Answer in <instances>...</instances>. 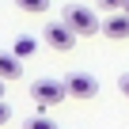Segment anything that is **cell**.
Returning <instances> with one entry per match:
<instances>
[{
  "label": "cell",
  "mask_w": 129,
  "mask_h": 129,
  "mask_svg": "<svg viewBox=\"0 0 129 129\" xmlns=\"http://www.w3.org/2000/svg\"><path fill=\"white\" fill-rule=\"evenodd\" d=\"M15 4H19L23 12H30V15H42V12H49V0H15Z\"/></svg>",
  "instance_id": "9c48e42d"
},
{
  "label": "cell",
  "mask_w": 129,
  "mask_h": 129,
  "mask_svg": "<svg viewBox=\"0 0 129 129\" xmlns=\"http://www.w3.org/2000/svg\"><path fill=\"white\" fill-rule=\"evenodd\" d=\"M8 121H12V106H8V103H0V125H8Z\"/></svg>",
  "instance_id": "8fae6325"
},
{
  "label": "cell",
  "mask_w": 129,
  "mask_h": 129,
  "mask_svg": "<svg viewBox=\"0 0 129 129\" xmlns=\"http://www.w3.org/2000/svg\"><path fill=\"white\" fill-rule=\"evenodd\" d=\"M23 76V61L12 49H0V80H19Z\"/></svg>",
  "instance_id": "5b68a950"
},
{
  "label": "cell",
  "mask_w": 129,
  "mask_h": 129,
  "mask_svg": "<svg viewBox=\"0 0 129 129\" xmlns=\"http://www.w3.org/2000/svg\"><path fill=\"white\" fill-rule=\"evenodd\" d=\"M121 12H125V15H129V0H125V8H121Z\"/></svg>",
  "instance_id": "5bb4252c"
},
{
  "label": "cell",
  "mask_w": 129,
  "mask_h": 129,
  "mask_svg": "<svg viewBox=\"0 0 129 129\" xmlns=\"http://www.w3.org/2000/svg\"><path fill=\"white\" fill-rule=\"evenodd\" d=\"M103 30H106V38H129V15H125V12H118V15H106Z\"/></svg>",
  "instance_id": "8992f818"
},
{
  "label": "cell",
  "mask_w": 129,
  "mask_h": 129,
  "mask_svg": "<svg viewBox=\"0 0 129 129\" xmlns=\"http://www.w3.org/2000/svg\"><path fill=\"white\" fill-rule=\"evenodd\" d=\"M23 129H61L53 118H46V114H34V118H27L23 121Z\"/></svg>",
  "instance_id": "ba28073f"
},
{
  "label": "cell",
  "mask_w": 129,
  "mask_h": 129,
  "mask_svg": "<svg viewBox=\"0 0 129 129\" xmlns=\"http://www.w3.org/2000/svg\"><path fill=\"white\" fill-rule=\"evenodd\" d=\"M64 95H69V87H64V80H53V76H38L30 84V99L46 110V106H57Z\"/></svg>",
  "instance_id": "7a4b0ae2"
},
{
  "label": "cell",
  "mask_w": 129,
  "mask_h": 129,
  "mask_svg": "<svg viewBox=\"0 0 129 129\" xmlns=\"http://www.w3.org/2000/svg\"><path fill=\"white\" fill-rule=\"evenodd\" d=\"M64 87H69V95H76V99H91V95H99V80L91 76V72H69L64 76Z\"/></svg>",
  "instance_id": "3957f363"
},
{
  "label": "cell",
  "mask_w": 129,
  "mask_h": 129,
  "mask_svg": "<svg viewBox=\"0 0 129 129\" xmlns=\"http://www.w3.org/2000/svg\"><path fill=\"white\" fill-rule=\"evenodd\" d=\"M0 95H4V80H0ZM0 103H4V99H0Z\"/></svg>",
  "instance_id": "4fadbf2b"
},
{
  "label": "cell",
  "mask_w": 129,
  "mask_h": 129,
  "mask_svg": "<svg viewBox=\"0 0 129 129\" xmlns=\"http://www.w3.org/2000/svg\"><path fill=\"white\" fill-rule=\"evenodd\" d=\"M46 46L49 49H57V53H69L72 46H76V34L69 30V27H64V23H46Z\"/></svg>",
  "instance_id": "277c9868"
},
{
  "label": "cell",
  "mask_w": 129,
  "mask_h": 129,
  "mask_svg": "<svg viewBox=\"0 0 129 129\" xmlns=\"http://www.w3.org/2000/svg\"><path fill=\"white\" fill-rule=\"evenodd\" d=\"M118 91L129 99V72H121V76H118Z\"/></svg>",
  "instance_id": "30bf717a"
},
{
  "label": "cell",
  "mask_w": 129,
  "mask_h": 129,
  "mask_svg": "<svg viewBox=\"0 0 129 129\" xmlns=\"http://www.w3.org/2000/svg\"><path fill=\"white\" fill-rule=\"evenodd\" d=\"M34 49H38V42H34L30 34H23V38H15V46H12V53H15L19 61H23V57H30Z\"/></svg>",
  "instance_id": "52a82bcc"
},
{
  "label": "cell",
  "mask_w": 129,
  "mask_h": 129,
  "mask_svg": "<svg viewBox=\"0 0 129 129\" xmlns=\"http://www.w3.org/2000/svg\"><path fill=\"white\" fill-rule=\"evenodd\" d=\"M99 4H103V8H110V12H114V8H125V0H99Z\"/></svg>",
  "instance_id": "7c38bea8"
},
{
  "label": "cell",
  "mask_w": 129,
  "mask_h": 129,
  "mask_svg": "<svg viewBox=\"0 0 129 129\" xmlns=\"http://www.w3.org/2000/svg\"><path fill=\"white\" fill-rule=\"evenodd\" d=\"M61 23L69 27L76 38H84V34H99V30H103L99 15H95L87 4H69V8H64V15H61Z\"/></svg>",
  "instance_id": "6da1fadb"
}]
</instances>
